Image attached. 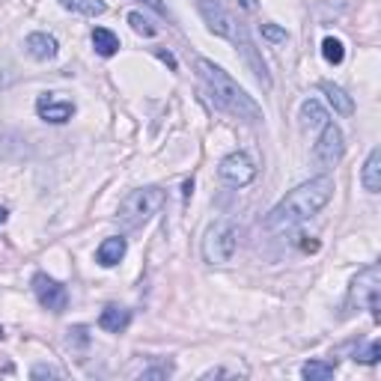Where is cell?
<instances>
[{"label": "cell", "instance_id": "cell-1", "mask_svg": "<svg viewBox=\"0 0 381 381\" xmlns=\"http://www.w3.org/2000/svg\"><path fill=\"white\" fill-rule=\"evenodd\" d=\"M334 197V179L331 176H316L304 185H298L295 190H289L274 209L265 217V229L268 233H286L298 224L310 221L316 212H322Z\"/></svg>", "mask_w": 381, "mask_h": 381}, {"label": "cell", "instance_id": "cell-2", "mask_svg": "<svg viewBox=\"0 0 381 381\" xmlns=\"http://www.w3.org/2000/svg\"><path fill=\"white\" fill-rule=\"evenodd\" d=\"M197 72H200V78L206 80V87L212 90V95H214V102L224 107L226 114H233V116H238V119H244V122H260L262 119V107L256 104L248 92H244L233 78H229L221 66H214L212 60H197Z\"/></svg>", "mask_w": 381, "mask_h": 381}, {"label": "cell", "instance_id": "cell-3", "mask_svg": "<svg viewBox=\"0 0 381 381\" xmlns=\"http://www.w3.org/2000/svg\"><path fill=\"white\" fill-rule=\"evenodd\" d=\"M161 206H164V190L161 188H138L119 202L116 217H119V224L126 229H138L152 214H158Z\"/></svg>", "mask_w": 381, "mask_h": 381}, {"label": "cell", "instance_id": "cell-4", "mask_svg": "<svg viewBox=\"0 0 381 381\" xmlns=\"http://www.w3.org/2000/svg\"><path fill=\"white\" fill-rule=\"evenodd\" d=\"M238 248V233L229 221H217L206 229V238H202V260L212 265H224L236 256Z\"/></svg>", "mask_w": 381, "mask_h": 381}, {"label": "cell", "instance_id": "cell-5", "mask_svg": "<svg viewBox=\"0 0 381 381\" xmlns=\"http://www.w3.org/2000/svg\"><path fill=\"white\" fill-rule=\"evenodd\" d=\"M378 295H381V268L373 262V265H366L355 280H351L349 301L363 307V310H370L373 319H378Z\"/></svg>", "mask_w": 381, "mask_h": 381}, {"label": "cell", "instance_id": "cell-6", "mask_svg": "<svg viewBox=\"0 0 381 381\" xmlns=\"http://www.w3.org/2000/svg\"><path fill=\"white\" fill-rule=\"evenodd\" d=\"M256 161L248 155V152H233V155H226L221 161V167H217V176L226 182V185H233V188H244V185H250L256 179Z\"/></svg>", "mask_w": 381, "mask_h": 381}, {"label": "cell", "instance_id": "cell-7", "mask_svg": "<svg viewBox=\"0 0 381 381\" xmlns=\"http://www.w3.org/2000/svg\"><path fill=\"white\" fill-rule=\"evenodd\" d=\"M346 146H343V131H339L334 122H325L322 126V134H319V143L313 146V155L322 167H337L339 158H343Z\"/></svg>", "mask_w": 381, "mask_h": 381}, {"label": "cell", "instance_id": "cell-8", "mask_svg": "<svg viewBox=\"0 0 381 381\" xmlns=\"http://www.w3.org/2000/svg\"><path fill=\"white\" fill-rule=\"evenodd\" d=\"M33 292L39 298V304L51 313H63L66 307H69V292H66V286L57 283L54 277H48V274H42V271L33 277Z\"/></svg>", "mask_w": 381, "mask_h": 381}, {"label": "cell", "instance_id": "cell-9", "mask_svg": "<svg viewBox=\"0 0 381 381\" xmlns=\"http://www.w3.org/2000/svg\"><path fill=\"white\" fill-rule=\"evenodd\" d=\"M197 9H200V16L202 21H206V27L214 33V36H224V39H236L238 33V27L233 21V16L217 4V0H197Z\"/></svg>", "mask_w": 381, "mask_h": 381}, {"label": "cell", "instance_id": "cell-10", "mask_svg": "<svg viewBox=\"0 0 381 381\" xmlns=\"http://www.w3.org/2000/svg\"><path fill=\"white\" fill-rule=\"evenodd\" d=\"M36 114L42 116L45 122H54V126H60V122H69V119H72L75 102L60 99L57 92H45V95H39V102H36Z\"/></svg>", "mask_w": 381, "mask_h": 381}, {"label": "cell", "instance_id": "cell-11", "mask_svg": "<svg viewBox=\"0 0 381 381\" xmlns=\"http://www.w3.org/2000/svg\"><path fill=\"white\" fill-rule=\"evenodd\" d=\"M128 322H131V310L116 307V304H107L102 310V316H99V328L107 331V334H122V331L128 328Z\"/></svg>", "mask_w": 381, "mask_h": 381}, {"label": "cell", "instance_id": "cell-12", "mask_svg": "<svg viewBox=\"0 0 381 381\" xmlns=\"http://www.w3.org/2000/svg\"><path fill=\"white\" fill-rule=\"evenodd\" d=\"M319 90L328 95V102L334 104V111H337L339 116H351V114H355V102H351V95H349L343 87L331 84V80H322Z\"/></svg>", "mask_w": 381, "mask_h": 381}, {"label": "cell", "instance_id": "cell-13", "mask_svg": "<svg viewBox=\"0 0 381 381\" xmlns=\"http://www.w3.org/2000/svg\"><path fill=\"white\" fill-rule=\"evenodd\" d=\"M126 238L122 236H114V238H104L102 241V248L95 250V260H99V265H104V268H114L122 256H126Z\"/></svg>", "mask_w": 381, "mask_h": 381}, {"label": "cell", "instance_id": "cell-14", "mask_svg": "<svg viewBox=\"0 0 381 381\" xmlns=\"http://www.w3.org/2000/svg\"><path fill=\"white\" fill-rule=\"evenodd\" d=\"M24 48L36 60H51L54 54H57V39L48 36V33H30V36H27V42H24Z\"/></svg>", "mask_w": 381, "mask_h": 381}, {"label": "cell", "instance_id": "cell-15", "mask_svg": "<svg viewBox=\"0 0 381 381\" xmlns=\"http://www.w3.org/2000/svg\"><path fill=\"white\" fill-rule=\"evenodd\" d=\"M236 42L241 45V54H244V57H248V63H250V69H253V75L256 78H260V84L268 90L271 87V78H268V69H265V63L260 60V57H256V51H253V45H250V39L248 36H244V30H241V27H238V33H236Z\"/></svg>", "mask_w": 381, "mask_h": 381}, {"label": "cell", "instance_id": "cell-16", "mask_svg": "<svg viewBox=\"0 0 381 381\" xmlns=\"http://www.w3.org/2000/svg\"><path fill=\"white\" fill-rule=\"evenodd\" d=\"M361 182H363V188L370 190V194H378V190H381V149H373L370 158H366Z\"/></svg>", "mask_w": 381, "mask_h": 381}, {"label": "cell", "instance_id": "cell-17", "mask_svg": "<svg viewBox=\"0 0 381 381\" xmlns=\"http://www.w3.org/2000/svg\"><path fill=\"white\" fill-rule=\"evenodd\" d=\"M301 122L307 128H322L325 122H328V111H325L316 99H310L301 104Z\"/></svg>", "mask_w": 381, "mask_h": 381}, {"label": "cell", "instance_id": "cell-18", "mask_svg": "<svg viewBox=\"0 0 381 381\" xmlns=\"http://www.w3.org/2000/svg\"><path fill=\"white\" fill-rule=\"evenodd\" d=\"M92 45H95V51H99L102 57H114V54L119 51V39L111 30H104V27H95L92 30Z\"/></svg>", "mask_w": 381, "mask_h": 381}, {"label": "cell", "instance_id": "cell-19", "mask_svg": "<svg viewBox=\"0 0 381 381\" xmlns=\"http://www.w3.org/2000/svg\"><path fill=\"white\" fill-rule=\"evenodd\" d=\"M66 9L78 12V16H87V18H95V16H104V0H60Z\"/></svg>", "mask_w": 381, "mask_h": 381}, {"label": "cell", "instance_id": "cell-20", "mask_svg": "<svg viewBox=\"0 0 381 381\" xmlns=\"http://www.w3.org/2000/svg\"><path fill=\"white\" fill-rule=\"evenodd\" d=\"M304 378H310V381H328V378H334V373H337V363L334 361H310V363H304Z\"/></svg>", "mask_w": 381, "mask_h": 381}, {"label": "cell", "instance_id": "cell-21", "mask_svg": "<svg viewBox=\"0 0 381 381\" xmlns=\"http://www.w3.org/2000/svg\"><path fill=\"white\" fill-rule=\"evenodd\" d=\"M322 57L328 60L331 66H339L346 60V48H343V42H339V39H334V36H328L322 42Z\"/></svg>", "mask_w": 381, "mask_h": 381}, {"label": "cell", "instance_id": "cell-22", "mask_svg": "<svg viewBox=\"0 0 381 381\" xmlns=\"http://www.w3.org/2000/svg\"><path fill=\"white\" fill-rule=\"evenodd\" d=\"M128 24L134 27V33H140V36H155V27L149 24L140 12H128Z\"/></svg>", "mask_w": 381, "mask_h": 381}, {"label": "cell", "instance_id": "cell-23", "mask_svg": "<svg viewBox=\"0 0 381 381\" xmlns=\"http://www.w3.org/2000/svg\"><path fill=\"white\" fill-rule=\"evenodd\" d=\"M378 358H381V343H378V339H373V343L366 346L363 351H358V355H355V361H361V363H375Z\"/></svg>", "mask_w": 381, "mask_h": 381}, {"label": "cell", "instance_id": "cell-24", "mask_svg": "<svg viewBox=\"0 0 381 381\" xmlns=\"http://www.w3.org/2000/svg\"><path fill=\"white\" fill-rule=\"evenodd\" d=\"M262 36L268 39V42H283L286 30H283V27H277V24H262Z\"/></svg>", "mask_w": 381, "mask_h": 381}, {"label": "cell", "instance_id": "cell-25", "mask_svg": "<svg viewBox=\"0 0 381 381\" xmlns=\"http://www.w3.org/2000/svg\"><path fill=\"white\" fill-rule=\"evenodd\" d=\"M30 375H33V378H45V375H48V378H60L63 373H60V370H54V366L39 363V366H33V373H30Z\"/></svg>", "mask_w": 381, "mask_h": 381}, {"label": "cell", "instance_id": "cell-26", "mask_svg": "<svg viewBox=\"0 0 381 381\" xmlns=\"http://www.w3.org/2000/svg\"><path fill=\"white\" fill-rule=\"evenodd\" d=\"M143 4H146V6H152V9L158 12V16H167V6L161 4V0H143Z\"/></svg>", "mask_w": 381, "mask_h": 381}, {"label": "cell", "instance_id": "cell-27", "mask_svg": "<svg viewBox=\"0 0 381 381\" xmlns=\"http://www.w3.org/2000/svg\"><path fill=\"white\" fill-rule=\"evenodd\" d=\"M238 4H241L244 9H250V12H253V9H256V4H260V0H238Z\"/></svg>", "mask_w": 381, "mask_h": 381}, {"label": "cell", "instance_id": "cell-28", "mask_svg": "<svg viewBox=\"0 0 381 381\" xmlns=\"http://www.w3.org/2000/svg\"><path fill=\"white\" fill-rule=\"evenodd\" d=\"M6 217H9V212H6L4 206H0V224H6Z\"/></svg>", "mask_w": 381, "mask_h": 381}, {"label": "cell", "instance_id": "cell-29", "mask_svg": "<svg viewBox=\"0 0 381 381\" xmlns=\"http://www.w3.org/2000/svg\"><path fill=\"white\" fill-rule=\"evenodd\" d=\"M4 337H6V334H4V328H0V339H4Z\"/></svg>", "mask_w": 381, "mask_h": 381}]
</instances>
